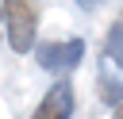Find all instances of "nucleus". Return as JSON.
<instances>
[{"label": "nucleus", "mask_w": 123, "mask_h": 119, "mask_svg": "<svg viewBox=\"0 0 123 119\" xmlns=\"http://www.w3.org/2000/svg\"><path fill=\"white\" fill-rule=\"evenodd\" d=\"M4 35H8V46L15 54H35L38 19H35L27 0H4Z\"/></svg>", "instance_id": "nucleus-1"}, {"label": "nucleus", "mask_w": 123, "mask_h": 119, "mask_svg": "<svg viewBox=\"0 0 123 119\" xmlns=\"http://www.w3.org/2000/svg\"><path fill=\"white\" fill-rule=\"evenodd\" d=\"M85 58V42L81 38H65V42H42L35 46V61L46 69V73H69L77 69Z\"/></svg>", "instance_id": "nucleus-2"}, {"label": "nucleus", "mask_w": 123, "mask_h": 119, "mask_svg": "<svg viewBox=\"0 0 123 119\" xmlns=\"http://www.w3.org/2000/svg\"><path fill=\"white\" fill-rule=\"evenodd\" d=\"M100 100L104 104H123V61L115 54H100Z\"/></svg>", "instance_id": "nucleus-3"}, {"label": "nucleus", "mask_w": 123, "mask_h": 119, "mask_svg": "<svg viewBox=\"0 0 123 119\" xmlns=\"http://www.w3.org/2000/svg\"><path fill=\"white\" fill-rule=\"evenodd\" d=\"M69 115H73V88H69V81H58L42 96V104L35 107L31 119H69Z\"/></svg>", "instance_id": "nucleus-4"}, {"label": "nucleus", "mask_w": 123, "mask_h": 119, "mask_svg": "<svg viewBox=\"0 0 123 119\" xmlns=\"http://www.w3.org/2000/svg\"><path fill=\"white\" fill-rule=\"evenodd\" d=\"M104 50H108V54H115V58L123 61V19L108 27V38H104Z\"/></svg>", "instance_id": "nucleus-5"}, {"label": "nucleus", "mask_w": 123, "mask_h": 119, "mask_svg": "<svg viewBox=\"0 0 123 119\" xmlns=\"http://www.w3.org/2000/svg\"><path fill=\"white\" fill-rule=\"evenodd\" d=\"M100 4H104V0H77V8H81V12H96Z\"/></svg>", "instance_id": "nucleus-6"}, {"label": "nucleus", "mask_w": 123, "mask_h": 119, "mask_svg": "<svg viewBox=\"0 0 123 119\" xmlns=\"http://www.w3.org/2000/svg\"><path fill=\"white\" fill-rule=\"evenodd\" d=\"M111 119H123V104H115V115H111Z\"/></svg>", "instance_id": "nucleus-7"}]
</instances>
